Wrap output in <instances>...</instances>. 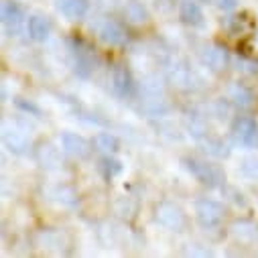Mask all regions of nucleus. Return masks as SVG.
<instances>
[{"label":"nucleus","instance_id":"nucleus-1","mask_svg":"<svg viewBox=\"0 0 258 258\" xmlns=\"http://www.w3.org/2000/svg\"><path fill=\"white\" fill-rule=\"evenodd\" d=\"M183 165H185V169H187L193 177H196L202 185H208V187H218V185L226 179V175L222 173L220 167L210 165V163H206V161L183 159Z\"/></svg>","mask_w":258,"mask_h":258},{"label":"nucleus","instance_id":"nucleus-2","mask_svg":"<svg viewBox=\"0 0 258 258\" xmlns=\"http://www.w3.org/2000/svg\"><path fill=\"white\" fill-rule=\"evenodd\" d=\"M232 137L238 145L256 147L258 145V124L250 116H238L232 124Z\"/></svg>","mask_w":258,"mask_h":258},{"label":"nucleus","instance_id":"nucleus-3","mask_svg":"<svg viewBox=\"0 0 258 258\" xmlns=\"http://www.w3.org/2000/svg\"><path fill=\"white\" fill-rule=\"evenodd\" d=\"M196 218L204 228H216L224 218V208L214 200H200L196 204Z\"/></svg>","mask_w":258,"mask_h":258},{"label":"nucleus","instance_id":"nucleus-4","mask_svg":"<svg viewBox=\"0 0 258 258\" xmlns=\"http://www.w3.org/2000/svg\"><path fill=\"white\" fill-rule=\"evenodd\" d=\"M112 88L114 92L120 96V98H131L135 96V80H133V74L128 72L126 68H116L112 72Z\"/></svg>","mask_w":258,"mask_h":258},{"label":"nucleus","instance_id":"nucleus-5","mask_svg":"<svg viewBox=\"0 0 258 258\" xmlns=\"http://www.w3.org/2000/svg\"><path fill=\"white\" fill-rule=\"evenodd\" d=\"M61 145H63V151H66L68 155L78 157V159L88 157L90 151H92V149H90V143H88L84 137L76 135V133H63V137H61Z\"/></svg>","mask_w":258,"mask_h":258},{"label":"nucleus","instance_id":"nucleus-6","mask_svg":"<svg viewBox=\"0 0 258 258\" xmlns=\"http://www.w3.org/2000/svg\"><path fill=\"white\" fill-rule=\"evenodd\" d=\"M157 220L163 226H167L169 230H181L185 226L183 212L177 206H171V204H163V206L157 208Z\"/></svg>","mask_w":258,"mask_h":258},{"label":"nucleus","instance_id":"nucleus-7","mask_svg":"<svg viewBox=\"0 0 258 258\" xmlns=\"http://www.w3.org/2000/svg\"><path fill=\"white\" fill-rule=\"evenodd\" d=\"M23 11L17 3H11V0H5L3 3V23L7 27L9 33H19L21 31V25H23Z\"/></svg>","mask_w":258,"mask_h":258},{"label":"nucleus","instance_id":"nucleus-8","mask_svg":"<svg viewBox=\"0 0 258 258\" xmlns=\"http://www.w3.org/2000/svg\"><path fill=\"white\" fill-rule=\"evenodd\" d=\"M179 17H181V21L185 25H191V27H198V25L204 23V11H202V7L196 3V0H183Z\"/></svg>","mask_w":258,"mask_h":258},{"label":"nucleus","instance_id":"nucleus-9","mask_svg":"<svg viewBox=\"0 0 258 258\" xmlns=\"http://www.w3.org/2000/svg\"><path fill=\"white\" fill-rule=\"evenodd\" d=\"M51 29H53L51 27V21L45 19V17H39V15L31 17L29 23H27V31H29V35L35 41H45L51 35Z\"/></svg>","mask_w":258,"mask_h":258},{"label":"nucleus","instance_id":"nucleus-10","mask_svg":"<svg viewBox=\"0 0 258 258\" xmlns=\"http://www.w3.org/2000/svg\"><path fill=\"white\" fill-rule=\"evenodd\" d=\"M100 39L106 45H122L126 41V31L118 25V23H104V27L100 29Z\"/></svg>","mask_w":258,"mask_h":258},{"label":"nucleus","instance_id":"nucleus-11","mask_svg":"<svg viewBox=\"0 0 258 258\" xmlns=\"http://www.w3.org/2000/svg\"><path fill=\"white\" fill-rule=\"evenodd\" d=\"M57 9L68 19H82L88 13V0H59Z\"/></svg>","mask_w":258,"mask_h":258},{"label":"nucleus","instance_id":"nucleus-12","mask_svg":"<svg viewBox=\"0 0 258 258\" xmlns=\"http://www.w3.org/2000/svg\"><path fill=\"white\" fill-rule=\"evenodd\" d=\"M124 17H126L128 23H133V25H143V23H147V19H149L145 7H143L141 3H137V0H133V3L126 5Z\"/></svg>","mask_w":258,"mask_h":258},{"label":"nucleus","instance_id":"nucleus-13","mask_svg":"<svg viewBox=\"0 0 258 258\" xmlns=\"http://www.w3.org/2000/svg\"><path fill=\"white\" fill-rule=\"evenodd\" d=\"M204 59H206L208 66H210L212 70H216V72H220L222 68H226V63H228V55H226V51L220 49V47H210V49L206 51Z\"/></svg>","mask_w":258,"mask_h":258},{"label":"nucleus","instance_id":"nucleus-14","mask_svg":"<svg viewBox=\"0 0 258 258\" xmlns=\"http://www.w3.org/2000/svg\"><path fill=\"white\" fill-rule=\"evenodd\" d=\"M94 145H96L102 153H108V155H114V153H118V149H120V141H118L114 135H110V133L98 135L96 141H94Z\"/></svg>","mask_w":258,"mask_h":258},{"label":"nucleus","instance_id":"nucleus-15","mask_svg":"<svg viewBox=\"0 0 258 258\" xmlns=\"http://www.w3.org/2000/svg\"><path fill=\"white\" fill-rule=\"evenodd\" d=\"M74 70H76V74H78L80 78H88L90 72H92V63H90L88 55H86L80 47L74 49Z\"/></svg>","mask_w":258,"mask_h":258},{"label":"nucleus","instance_id":"nucleus-16","mask_svg":"<svg viewBox=\"0 0 258 258\" xmlns=\"http://www.w3.org/2000/svg\"><path fill=\"white\" fill-rule=\"evenodd\" d=\"M102 171H104L106 179H112L118 173H122V163L116 161V159H112V157H104L102 159Z\"/></svg>","mask_w":258,"mask_h":258},{"label":"nucleus","instance_id":"nucleus-17","mask_svg":"<svg viewBox=\"0 0 258 258\" xmlns=\"http://www.w3.org/2000/svg\"><path fill=\"white\" fill-rule=\"evenodd\" d=\"M5 143L11 147V151H15V153H23L25 149H27V141H25V137H21V135H17V133H13V137H11V133L7 131L5 133Z\"/></svg>","mask_w":258,"mask_h":258},{"label":"nucleus","instance_id":"nucleus-18","mask_svg":"<svg viewBox=\"0 0 258 258\" xmlns=\"http://www.w3.org/2000/svg\"><path fill=\"white\" fill-rule=\"evenodd\" d=\"M232 100L238 104V106H242V108H248V106H252V94L248 92V90H244V88H236L234 90V96H232Z\"/></svg>","mask_w":258,"mask_h":258},{"label":"nucleus","instance_id":"nucleus-19","mask_svg":"<svg viewBox=\"0 0 258 258\" xmlns=\"http://www.w3.org/2000/svg\"><path fill=\"white\" fill-rule=\"evenodd\" d=\"M15 104H17L23 112H29V114L41 116V108H39L37 104H33V102H27V100H23V98H17V100H15Z\"/></svg>","mask_w":258,"mask_h":258},{"label":"nucleus","instance_id":"nucleus-20","mask_svg":"<svg viewBox=\"0 0 258 258\" xmlns=\"http://www.w3.org/2000/svg\"><path fill=\"white\" fill-rule=\"evenodd\" d=\"M216 5L224 11H232V9H236V0H216Z\"/></svg>","mask_w":258,"mask_h":258}]
</instances>
